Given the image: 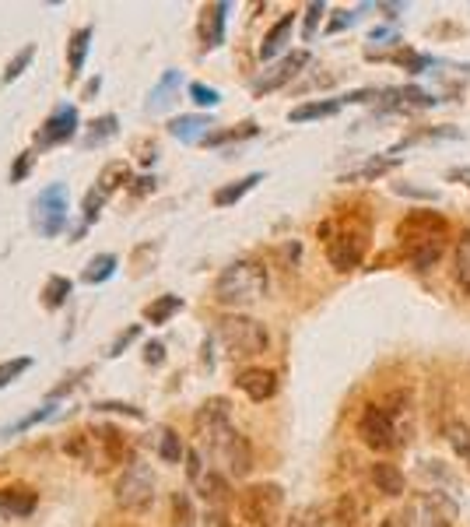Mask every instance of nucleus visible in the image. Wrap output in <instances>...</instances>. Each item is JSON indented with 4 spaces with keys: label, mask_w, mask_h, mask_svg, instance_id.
Masks as SVG:
<instances>
[{
    "label": "nucleus",
    "mask_w": 470,
    "mask_h": 527,
    "mask_svg": "<svg viewBox=\"0 0 470 527\" xmlns=\"http://www.w3.org/2000/svg\"><path fill=\"white\" fill-rule=\"evenodd\" d=\"M193 429L200 447H207V458L215 461V471L225 478H246L253 471V443L232 426V404L228 397H207L197 415Z\"/></svg>",
    "instance_id": "1"
},
{
    "label": "nucleus",
    "mask_w": 470,
    "mask_h": 527,
    "mask_svg": "<svg viewBox=\"0 0 470 527\" xmlns=\"http://www.w3.org/2000/svg\"><path fill=\"white\" fill-rule=\"evenodd\" d=\"M449 236H453V229H449L446 215L432 211V208H410L397 222L401 250L414 271H432L442 261V254L449 250Z\"/></svg>",
    "instance_id": "2"
},
{
    "label": "nucleus",
    "mask_w": 470,
    "mask_h": 527,
    "mask_svg": "<svg viewBox=\"0 0 470 527\" xmlns=\"http://www.w3.org/2000/svg\"><path fill=\"white\" fill-rule=\"evenodd\" d=\"M63 450L70 458H78L88 471H109L116 464H134V443L126 439V432H120L116 426H106V422L74 432L63 443Z\"/></svg>",
    "instance_id": "3"
},
{
    "label": "nucleus",
    "mask_w": 470,
    "mask_h": 527,
    "mask_svg": "<svg viewBox=\"0 0 470 527\" xmlns=\"http://www.w3.org/2000/svg\"><path fill=\"white\" fill-rule=\"evenodd\" d=\"M316 236L323 239L327 246V261L334 264L337 271H355L362 267V261L369 257V246H373V229L365 218H327Z\"/></svg>",
    "instance_id": "4"
},
{
    "label": "nucleus",
    "mask_w": 470,
    "mask_h": 527,
    "mask_svg": "<svg viewBox=\"0 0 470 527\" xmlns=\"http://www.w3.org/2000/svg\"><path fill=\"white\" fill-rule=\"evenodd\" d=\"M267 296V267L260 261H232L215 282V302L225 310H246Z\"/></svg>",
    "instance_id": "5"
},
{
    "label": "nucleus",
    "mask_w": 470,
    "mask_h": 527,
    "mask_svg": "<svg viewBox=\"0 0 470 527\" xmlns=\"http://www.w3.org/2000/svg\"><path fill=\"white\" fill-rule=\"evenodd\" d=\"M215 337L221 341V348H225L228 359H256V356H263L267 345H271L267 328H263L260 320L246 317V313H228V317H221Z\"/></svg>",
    "instance_id": "6"
},
{
    "label": "nucleus",
    "mask_w": 470,
    "mask_h": 527,
    "mask_svg": "<svg viewBox=\"0 0 470 527\" xmlns=\"http://www.w3.org/2000/svg\"><path fill=\"white\" fill-rule=\"evenodd\" d=\"M235 510L253 527H278L284 513V489L278 482H253L235 495Z\"/></svg>",
    "instance_id": "7"
},
{
    "label": "nucleus",
    "mask_w": 470,
    "mask_h": 527,
    "mask_svg": "<svg viewBox=\"0 0 470 527\" xmlns=\"http://www.w3.org/2000/svg\"><path fill=\"white\" fill-rule=\"evenodd\" d=\"M404 527H453L456 524V503L442 489L414 493L401 513Z\"/></svg>",
    "instance_id": "8"
},
{
    "label": "nucleus",
    "mask_w": 470,
    "mask_h": 527,
    "mask_svg": "<svg viewBox=\"0 0 470 527\" xmlns=\"http://www.w3.org/2000/svg\"><path fill=\"white\" fill-rule=\"evenodd\" d=\"M155 489H158V478L155 471L148 467V464L134 461L124 467V475L116 478V506L126 510V513H144V510H152V503H155Z\"/></svg>",
    "instance_id": "9"
},
{
    "label": "nucleus",
    "mask_w": 470,
    "mask_h": 527,
    "mask_svg": "<svg viewBox=\"0 0 470 527\" xmlns=\"http://www.w3.org/2000/svg\"><path fill=\"white\" fill-rule=\"evenodd\" d=\"M70 218V190L67 183H50L46 190H39V198L32 200V226L39 236L57 239L67 229Z\"/></svg>",
    "instance_id": "10"
},
{
    "label": "nucleus",
    "mask_w": 470,
    "mask_h": 527,
    "mask_svg": "<svg viewBox=\"0 0 470 527\" xmlns=\"http://www.w3.org/2000/svg\"><path fill=\"white\" fill-rule=\"evenodd\" d=\"M358 436H362V443H365L369 450H376V454H390V450L404 447L401 429H397V422L382 411V404H365V408H362V415H358Z\"/></svg>",
    "instance_id": "11"
},
{
    "label": "nucleus",
    "mask_w": 470,
    "mask_h": 527,
    "mask_svg": "<svg viewBox=\"0 0 470 527\" xmlns=\"http://www.w3.org/2000/svg\"><path fill=\"white\" fill-rule=\"evenodd\" d=\"M309 50H291V53H284L278 64H271L267 70H260L256 78H253V96L256 99H263V96H271V92H278L284 85H291L306 67H309Z\"/></svg>",
    "instance_id": "12"
},
{
    "label": "nucleus",
    "mask_w": 470,
    "mask_h": 527,
    "mask_svg": "<svg viewBox=\"0 0 470 527\" xmlns=\"http://www.w3.org/2000/svg\"><path fill=\"white\" fill-rule=\"evenodd\" d=\"M78 127H81V116H78V106H57L46 120H42V127L35 131L32 137V144L39 148V152H46V148H57V144H67V141H74L78 137Z\"/></svg>",
    "instance_id": "13"
},
{
    "label": "nucleus",
    "mask_w": 470,
    "mask_h": 527,
    "mask_svg": "<svg viewBox=\"0 0 470 527\" xmlns=\"http://www.w3.org/2000/svg\"><path fill=\"white\" fill-rule=\"evenodd\" d=\"M232 384H235V391H243V394L250 397L253 404H263V401H271V397L278 394V373L274 369H263V365L239 369Z\"/></svg>",
    "instance_id": "14"
},
{
    "label": "nucleus",
    "mask_w": 470,
    "mask_h": 527,
    "mask_svg": "<svg viewBox=\"0 0 470 527\" xmlns=\"http://www.w3.org/2000/svg\"><path fill=\"white\" fill-rule=\"evenodd\" d=\"M439 99H432L429 92L401 85V88H382L379 92V113H414V109H432Z\"/></svg>",
    "instance_id": "15"
},
{
    "label": "nucleus",
    "mask_w": 470,
    "mask_h": 527,
    "mask_svg": "<svg viewBox=\"0 0 470 527\" xmlns=\"http://www.w3.org/2000/svg\"><path fill=\"white\" fill-rule=\"evenodd\" d=\"M228 11H232V4H204V11H200V25H197V32H200V50L204 53H211V50H218L221 42H225V22H228Z\"/></svg>",
    "instance_id": "16"
},
{
    "label": "nucleus",
    "mask_w": 470,
    "mask_h": 527,
    "mask_svg": "<svg viewBox=\"0 0 470 527\" xmlns=\"http://www.w3.org/2000/svg\"><path fill=\"white\" fill-rule=\"evenodd\" d=\"M39 506V493L32 485H22V482H11L0 489V513L11 517V521H25L35 513Z\"/></svg>",
    "instance_id": "17"
},
{
    "label": "nucleus",
    "mask_w": 470,
    "mask_h": 527,
    "mask_svg": "<svg viewBox=\"0 0 470 527\" xmlns=\"http://www.w3.org/2000/svg\"><path fill=\"white\" fill-rule=\"evenodd\" d=\"M180 88H183V70H176V67L161 70V78H158L155 85H152V92H148L144 113H165V109H172V102L180 99Z\"/></svg>",
    "instance_id": "18"
},
{
    "label": "nucleus",
    "mask_w": 470,
    "mask_h": 527,
    "mask_svg": "<svg viewBox=\"0 0 470 527\" xmlns=\"http://www.w3.org/2000/svg\"><path fill=\"white\" fill-rule=\"evenodd\" d=\"M369 482H373V489L382 493L386 499H401V495L408 493V475H404L393 461H382V458L369 467Z\"/></svg>",
    "instance_id": "19"
},
{
    "label": "nucleus",
    "mask_w": 470,
    "mask_h": 527,
    "mask_svg": "<svg viewBox=\"0 0 470 527\" xmlns=\"http://www.w3.org/2000/svg\"><path fill=\"white\" fill-rule=\"evenodd\" d=\"M95 29L92 25H81L67 35V85H74L85 70V60H88V50H92Z\"/></svg>",
    "instance_id": "20"
},
{
    "label": "nucleus",
    "mask_w": 470,
    "mask_h": 527,
    "mask_svg": "<svg viewBox=\"0 0 470 527\" xmlns=\"http://www.w3.org/2000/svg\"><path fill=\"white\" fill-rule=\"evenodd\" d=\"M211 127H215L211 116H204V113H183V116H176L169 124V134L176 141H183V144H200V141L211 137Z\"/></svg>",
    "instance_id": "21"
},
{
    "label": "nucleus",
    "mask_w": 470,
    "mask_h": 527,
    "mask_svg": "<svg viewBox=\"0 0 470 527\" xmlns=\"http://www.w3.org/2000/svg\"><path fill=\"white\" fill-rule=\"evenodd\" d=\"M295 18H299V11H284L281 18L267 29L263 35V42H260V60H274L278 53H281L284 46H288V39H291V29H295Z\"/></svg>",
    "instance_id": "22"
},
{
    "label": "nucleus",
    "mask_w": 470,
    "mask_h": 527,
    "mask_svg": "<svg viewBox=\"0 0 470 527\" xmlns=\"http://www.w3.org/2000/svg\"><path fill=\"white\" fill-rule=\"evenodd\" d=\"M197 489H200V499H204L211 510H221V506L228 503V478H225L221 471H215V467H207V471L200 475Z\"/></svg>",
    "instance_id": "23"
},
{
    "label": "nucleus",
    "mask_w": 470,
    "mask_h": 527,
    "mask_svg": "<svg viewBox=\"0 0 470 527\" xmlns=\"http://www.w3.org/2000/svg\"><path fill=\"white\" fill-rule=\"evenodd\" d=\"M401 165V159L397 155H373L369 162H362L358 169H351V172H345L341 176V183H365V180H379V176H386V172H393Z\"/></svg>",
    "instance_id": "24"
},
{
    "label": "nucleus",
    "mask_w": 470,
    "mask_h": 527,
    "mask_svg": "<svg viewBox=\"0 0 470 527\" xmlns=\"http://www.w3.org/2000/svg\"><path fill=\"white\" fill-rule=\"evenodd\" d=\"M155 454H158V458H161L165 464L187 461V447H183L180 432H176L172 426H158V432H155Z\"/></svg>",
    "instance_id": "25"
},
{
    "label": "nucleus",
    "mask_w": 470,
    "mask_h": 527,
    "mask_svg": "<svg viewBox=\"0 0 470 527\" xmlns=\"http://www.w3.org/2000/svg\"><path fill=\"white\" fill-rule=\"evenodd\" d=\"M256 183H263V172H250V176H243V180H235V183H225L215 190V208H232V204H239V200L250 194Z\"/></svg>",
    "instance_id": "26"
},
{
    "label": "nucleus",
    "mask_w": 470,
    "mask_h": 527,
    "mask_svg": "<svg viewBox=\"0 0 470 527\" xmlns=\"http://www.w3.org/2000/svg\"><path fill=\"white\" fill-rule=\"evenodd\" d=\"M341 113V99H316V102H302L288 113L291 124H309V120H327V116H337Z\"/></svg>",
    "instance_id": "27"
},
{
    "label": "nucleus",
    "mask_w": 470,
    "mask_h": 527,
    "mask_svg": "<svg viewBox=\"0 0 470 527\" xmlns=\"http://www.w3.org/2000/svg\"><path fill=\"white\" fill-rule=\"evenodd\" d=\"M453 278H456L460 292L470 296V229L460 232V239L453 246Z\"/></svg>",
    "instance_id": "28"
},
{
    "label": "nucleus",
    "mask_w": 470,
    "mask_h": 527,
    "mask_svg": "<svg viewBox=\"0 0 470 527\" xmlns=\"http://www.w3.org/2000/svg\"><path fill=\"white\" fill-rule=\"evenodd\" d=\"M120 134V116L116 113H106V116H98L88 124V134L81 137V148H98V144H106V141H113Z\"/></svg>",
    "instance_id": "29"
},
{
    "label": "nucleus",
    "mask_w": 470,
    "mask_h": 527,
    "mask_svg": "<svg viewBox=\"0 0 470 527\" xmlns=\"http://www.w3.org/2000/svg\"><path fill=\"white\" fill-rule=\"evenodd\" d=\"M116 267H120L116 254H95L92 261L85 264V271H81V282L85 285H102V282H109L116 274Z\"/></svg>",
    "instance_id": "30"
},
{
    "label": "nucleus",
    "mask_w": 470,
    "mask_h": 527,
    "mask_svg": "<svg viewBox=\"0 0 470 527\" xmlns=\"http://www.w3.org/2000/svg\"><path fill=\"white\" fill-rule=\"evenodd\" d=\"M183 306H187V302H183L180 296H172V292H169V296H158L144 306V320L155 324V328H161V324H169Z\"/></svg>",
    "instance_id": "31"
},
{
    "label": "nucleus",
    "mask_w": 470,
    "mask_h": 527,
    "mask_svg": "<svg viewBox=\"0 0 470 527\" xmlns=\"http://www.w3.org/2000/svg\"><path fill=\"white\" fill-rule=\"evenodd\" d=\"M442 436H446V443L453 447V454L467 464V471H470V422H464V419H449L446 429H442Z\"/></svg>",
    "instance_id": "32"
},
{
    "label": "nucleus",
    "mask_w": 470,
    "mask_h": 527,
    "mask_svg": "<svg viewBox=\"0 0 470 527\" xmlns=\"http://www.w3.org/2000/svg\"><path fill=\"white\" fill-rule=\"evenodd\" d=\"M74 292V282L70 278H63V274H50L46 278V285H42V306L46 310H63L67 306V299Z\"/></svg>",
    "instance_id": "33"
},
{
    "label": "nucleus",
    "mask_w": 470,
    "mask_h": 527,
    "mask_svg": "<svg viewBox=\"0 0 470 527\" xmlns=\"http://www.w3.org/2000/svg\"><path fill=\"white\" fill-rule=\"evenodd\" d=\"M130 183V165L126 162H109V165H102V172H98V183H95V190H102L106 198H113L120 187H126Z\"/></svg>",
    "instance_id": "34"
},
{
    "label": "nucleus",
    "mask_w": 470,
    "mask_h": 527,
    "mask_svg": "<svg viewBox=\"0 0 470 527\" xmlns=\"http://www.w3.org/2000/svg\"><path fill=\"white\" fill-rule=\"evenodd\" d=\"M358 517H362V503L355 499V493L337 495L330 510V527H358Z\"/></svg>",
    "instance_id": "35"
},
{
    "label": "nucleus",
    "mask_w": 470,
    "mask_h": 527,
    "mask_svg": "<svg viewBox=\"0 0 470 527\" xmlns=\"http://www.w3.org/2000/svg\"><path fill=\"white\" fill-rule=\"evenodd\" d=\"M327 521H330V517H327L319 506L309 503V506H295V510L281 521V527H327Z\"/></svg>",
    "instance_id": "36"
},
{
    "label": "nucleus",
    "mask_w": 470,
    "mask_h": 527,
    "mask_svg": "<svg viewBox=\"0 0 470 527\" xmlns=\"http://www.w3.org/2000/svg\"><path fill=\"white\" fill-rule=\"evenodd\" d=\"M57 415V404L50 401V404H42V408H35V411H29L25 419H18V422H11V426L0 429V436H18V432H29L32 426H39V422H46V419H53Z\"/></svg>",
    "instance_id": "37"
},
{
    "label": "nucleus",
    "mask_w": 470,
    "mask_h": 527,
    "mask_svg": "<svg viewBox=\"0 0 470 527\" xmlns=\"http://www.w3.org/2000/svg\"><path fill=\"white\" fill-rule=\"evenodd\" d=\"M32 60H35V42H29V46H22L11 60H7V67H4V74H0V81L4 85H11V81H18L25 70L32 67Z\"/></svg>",
    "instance_id": "38"
},
{
    "label": "nucleus",
    "mask_w": 470,
    "mask_h": 527,
    "mask_svg": "<svg viewBox=\"0 0 470 527\" xmlns=\"http://www.w3.org/2000/svg\"><path fill=\"white\" fill-rule=\"evenodd\" d=\"M260 127L246 120V124H239V127H228V131H211V137L204 141V144H211V148H221V144H232V141H246V137H256Z\"/></svg>",
    "instance_id": "39"
},
{
    "label": "nucleus",
    "mask_w": 470,
    "mask_h": 527,
    "mask_svg": "<svg viewBox=\"0 0 470 527\" xmlns=\"http://www.w3.org/2000/svg\"><path fill=\"white\" fill-rule=\"evenodd\" d=\"M323 18H327V4H323V0L306 4V11H302V39H306V42L319 32V22H323Z\"/></svg>",
    "instance_id": "40"
},
{
    "label": "nucleus",
    "mask_w": 470,
    "mask_h": 527,
    "mask_svg": "<svg viewBox=\"0 0 470 527\" xmlns=\"http://www.w3.org/2000/svg\"><path fill=\"white\" fill-rule=\"evenodd\" d=\"M32 369V359L29 356H14V359H7V363H0V391L4 387H11L22 373H29Z\"/></svg>",
    "instance_id": "41"
},
{
    "label": "nucleus",
    "mask_w": 470,
    "mask_h": 527,
    "mask_svg": "<svg viewBox=\"0 0 470 527\" xmlns=\"http://www.w3.org/2000/svg\"><path fill=\"white\" fill-rule=\"evenodd\" d=\"M382 60H393V64L408 67L410 74H421L425 67L432 64V57H421V53H414V50H397V53H386Z\"/></svg>",
    "instance_id": "42"
},
{
    "label": "nucleus",
    "mask_w": 470,
    "mask_h": 527,
    "mask_svg": "<svg viewBox=\"0 0 470 527\" xmlns=\"http://www.w3.org/2000/svg\"><path fill=\"white\" fill-rule=\"evenodd\" d=\"M197 513H193V503L187 493H172V524L176 527H193Z\"/></svg>",
    "instance_id": "43"
},
{
    "label": "nucleus",
    "mask_w": 470,
    "mask_h": 527,
    "mask_svg": "<svg viewBox=\"0 0 470 527\" xmlns=\"http://www.w3.org/2000/svg\"><path fill=\"white\" fill-rule=\"evenodd\" d=\"M155 257H158V243H141V246L134 250V257H130L134 274H137V278L148 274V267H155Z\"/></svg>",
    "instance_id": "44"
},
{
    "label": "nucleus",
    "mask_w": 470,
    "mask_h": 527,
    "mask_svg": "<svg viewBox=\"0 0 470 527\" xmlns=\"http://www.w3.org/2000/svg\"><path fill=\"white\" fill-rule=\"evenodd\" d=\"M187 92H189V99L197 102V106H204V109H215V106L221 102L218 88H211V85H204V81H193Z\"/></svg>",
    "instance_id": "45"
},
{
    "label": "nucleus",
    "mask_w": 470,
    "mask_h": 527,
    "mask_svg": "<svg viewBox=\"0 0 470 527\" xmlns=\"http://www.w3.org/2000/svg\"><path fill=\"white\" fill-rule=\"evenodd\" d=\"M106 194L102 190H88L85 194V204H81V218H85V226H92V222H98V215H102V208H106Z\"/></svg>",
    "instance_id": "46"
},
{
    "label": "nucleus",
    "mask_w": 470,
    "mask_h": 527,
    "mask_svg": "<svg viewBox=\"0 0 470 527\" xmlns=\"http://www.w3.org/2000/svg\"><path fill=\"white\" fill-rule=\"evenodd\" d=\"M137 337H141V324H130V328L120 330V334L113 337V345L106 348V356H109V359H116V356H124V352H126V348H130V345H134V341H137Z\"/></svg>",
    "instance_id": "47"
},
{
    "label": "nucleus",
    "mask_w": 470,
    "mask_h": 527,
    "mask_svg": "<svg viewBox=\"0 0 470 527\" xmlns=\"http://www.w3.org/2000/svg\"><path fill=\"white\" fill-rule=\"evenodd\" d=\"M88 373H92L88 365H81V369H70V373L63 376V384H57V387L50 391V401H60L63 394H70V391H74V387H78V384H81V380H85Z\"/></svg>",
    "instance_id": "48"
},
{
    "label": "nucleus",
    "mask_w": 470,
    "mask_h": 527,
    "mask_svg": "<svg viewBox=\"0 0 470 527\" xmlns=\"http://www.w3.org/2000/svg\"><path fill=\"white\" fill-rule=\"evenodd\" d=\"M95 411H116V415H126V419H134V422H141L144 419V411L137 408V404H124V401H98L92 404Z\"/></svg>",
    "instance_id": "49"
},
{
    "label": "nucleus",
    "mask_w": 470,
    "mask_h": 527,
    "mask_svg": "<svg viewBox=\"0 0 470 527\" xmlns=\"http://www.w3.org/2000/svg\"><path fill=\"white\" fill-rule=\"evenodd\" d=\"M32 162H35V152H22L18 159H14V165H11V183H22L25 176L32 172Z\"/></svg>",
    "instance_id": "50"
},
{
    "label": "nucleus",
    "mask_w": 470,
    "mask_h": 527,
    "mask_svg": "<svg viewBox=\"0 0 470 527\" xmlns=\"http://www.w3.org/2000/svg\"><path fill=\"white\" fill-rule=\"evenodd\" d=\"M183 464H187V478L197 485V482H200V475L207 471V467H204V458H200V450H187V461Z\"/></svg>",
    "instance_id": "51"
},
{
    "label": "nucleus",
    "mask_w": 470,
    "mask_h": 527,
    "mask_svg": "<svg viewBox=\"0 0 470 527\" xmlns=\"http://www.w3.org/2000/svg\"><path fill=\"white\" fill-rule=\"evenodd\" d=\"M358 22V11H337L330 22H327V32H341L347 25H355Z\"/></svg>",
    "instance_id": "52"
},
{
    "label": "nucleus",
    "mask_w": 470,
    "mask_h": 527,
    "mask_svg": "<svg viewBox=\"0 0 470 527\" xmlns=\"http://www.w3.org/2000/svg\"><path fill=\"white\" fill-rule=\"evenodd\" d=\"M144 363L155 365V369L165 363V345H161V341H148V345H144Z\"/></svg>",
    "instance_id": "53"
},
{
    "label": "nucleus",
    "mask_w": 470,
    "mask_h": 527,
    "mask_svg": "<svg viewBox=\"0 0 470 527\" xmlns=\"http://www.w3.org/2000/svg\"><path fill=\"white\" fill-rule=\"evenodd\" d=\"M393 190H397L401 198H418V200H432V198H436L432 190H421V187H408V183H397Z\"/></svg>",
    "instance_id": "54"
},
{
    "label": "nucleus",
    "mask_w": 470,
    "mask_h": 527,
    "mask_svg": "<svg viewBox=\"0 0 470 527\" xmlns=\"http://www.w3.org/2000/svg\"><path fill=\"white\" fill-rule=\"evenodd\" d=\"M130 190H134V198H144V194H155V176H137Z\"/></svg>",
    "instance_id": "55"
},
{
    "label": "nucleus",
    "mask_w": 470,
    "mask_h": 527,
    "mask_svg": "<svg viewBox=\"0 0 470 527\" xmlns=\"http://www.w3.org/2000/svg\"><path fill=\"white\" fill-rule=\"evenodd\" d=\"M373 99H379V88H358V92L341 96V106H345V102H373Z\"/></svg>",
    "instance_id": "56"
},
{
    "label": "nucleus",
    "mask_w": 470,
    "mask_h": 527,
    "mask_svg": "<svg viewBox=\"0 0 470 527\" xmlns=\"http://www.w3.org/2000/svg\"><path fill=\"white\" fill-rule=\"evenodd\" d=\"M369 42H397V32L379 25V29H373V32H369Z\"/></svg>",
    "instance_id": "57"
},
{
    "label": "nucleus",
    "mask_w": 470,
    "mask_h": 527,
    "mask_svg": "<svg viewBox=\"0 0 470 527\" xmlns=\"http://www.w3.org/2000/svg\"><path fill=\"white\" fill-rule=\"evenodd\" d=\"M446 180H453V183H464V187H470V169L456 165V169H449V172H446Z\"/></svg>",
    "instance_id": "58"
},
{
    "label": "nucleus",
    "mask_w": 470,
    "mask_h": 527,
    "mask_svg": "<svg viewBox=\"0 0 470 527\" xmlns=\"http://www.w3.org/2000/svg\"><path fill=\"white\" fill-rule=\"evenodd\" d=\"M98 88H102V78H98V74H95L92 81H88V85H85V88H81V99H95V96H98Z\"/></svg>",
    "instance_id": "59"
},
{
    "label": "nucleus",
    "mask_w": 470,
    "mask_h": 527,
    "mask_svg": "<svg viewBox=\"0 0 470 527\" xmlns=\"http://www.w3.org/2000/svg\"><path fill=\"white\" fill-rule=\"evenodd\" d=\"M379 527H404V521H401V513H386Z\"/></svg>",
    "instance_id": "60"
},
{
    "label": "nucleus",
    "mask_w": 470,
    "mask_h": 527,
    "mask_svg": "<svg viewBox=\"0 0 470 527\" xmlns=\"http://www.w3.org/2000/svg\"><path fill=\"white\" fill-rule=\"evenodd\" d=\"M464 70H470V64H467V67H464Z\"/></svg>",
    "instance_id": "61"
}]
</instances>
